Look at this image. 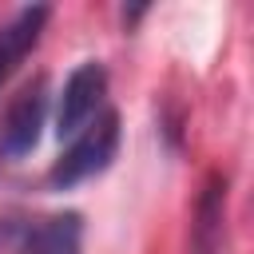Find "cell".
Segmentation results:
<instances>
[{
    "instance_id": "1",
    "label": "cell",
    "mask_w": 254,
    "mask_h": 254,
    "mask_svg": "<svg viewBox=\"0 0 254 254\" xmlns=\"http://www.w3.org/2000/svg\"><path fill=\"white\" fill-rule=\"evenodd\" d=\"M115 151H119V115H115L111 107H103V111L67 143V151L52 163L48 183H52L56 190H67V187H75V183L107 171L111 159H115Z\"/></svg>"
},
{
    "instance_id": "2",
    "label": "cell",
    "mask_w": 254,
    "mask_h": 254,
    "mask_svg": "<svg viewBox=\"0 0 254 254\" xmlns=\"http://www.w3.org/2000/svg\"><path fill=\"white\" fill-rule=\"evenodd\" d=\"M0 250L8 254H83V214L56 210L40 218H4Z\"/></svg>"
},
{
    "instance_id": "5",
    "label": "cell",
    "mask_w": 254,
    "mask_h": 254,
    "mask_svg": "<svg viewBox=\"0 0 254 254\" xmlns=\"http://www.w3.org/2000/svg\"><path fill=\"white\" fill-rule=\"evenodd\" d=\"M48 16H52L48 4H28V8H16L0 24V87L12 79V71L24 64V56L40 44Z\"/></svg>"
},
{
    "instance_id": "3",
    "label": "cell",
    "mask_w": 254,
    "mask_h": 254,
    "mask_svg": "<svg viewBox=\"0 0 254 254\" xmlns=\"http://www.w3.org/2000/svg\"><path fill=\"white\" fill-rule=\"evenodd\" d=\"M107 103V67L99 60H83L67 79L56 99V135L75 139Z\"/></svg>"
},
{
    "instance_id": "4",
    "label": "cell",
    "mask_w": 254,
    "mask_h": 254,
    "mask_svg": "<svg viewBox=\"0 0 254 254\" xmlns=\"http://www.w3.org/2000/svg\"><path fill=\"white\" fill-rule=\"evenodd\" d=\"M44 123H48V83L32 79L8 99V107L0 115V159L16 163L28 151H36Z\"/></svg>"
}]
</instances>
